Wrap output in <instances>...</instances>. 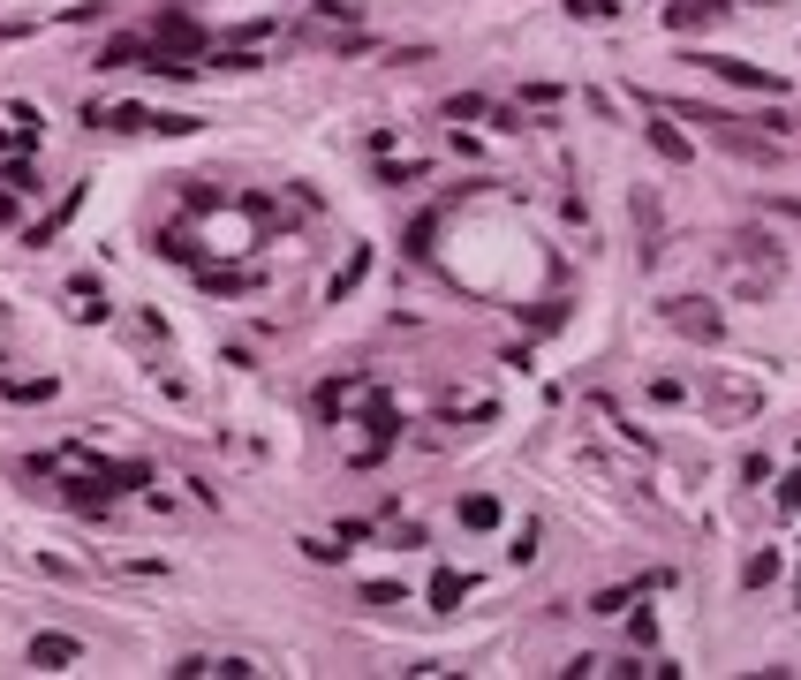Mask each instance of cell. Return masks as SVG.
<instances>
[{"label": "cell", "mask_w": 801, "mask_h": 680, "mask_svg": "<svg viewBox=\"0 0 801 680\" xmlns=\"http://www.w3.org/2000/svg\"><path fill=\"white\" fill-rule=\"evenodd\" d=\"M137 61H152V46H144V38H106V46H99V61H91V68L106 76V68H137Z\"/></svg>", "instance_id": "4"}, {"label": "cell", "mask_w": 801, "mask_h": 680, "mask_svg": "<svg viewBox=\"0 0 801 680\" xmlns=\"http://www.w3.org/2000/svg\"><path fill=\"white\" fill-rule=\"evenodd\" d=\"M726 8H733V0H673V8H665V31H696V23H718Z\"/></svg>", "instance_id": "3"}, {"label": "cell", "mask_w": 801, "mask_h": 680, "mask_svg": "<svg viewBox=\"0 0 801 680\" xmlns=\"http://www.w3.org/2000/svg\"><path fill=\"white\" fill-rule=\"evenodd\" d=\"M461 522H469V529H492V522H499V499H461Z\"/></svg>", "instance_id": "8"}, {"label": "cell", "mask_w": 801, "mask_h": 680, "mask_svg": "<svg viewBox=\"0 0 801 680\" xmlns=\"http://www.w3.org/2000/svg\"><path fill=\"white\" fill-rule=\"evenodd\" d=\"M431 227H439V220H431V212H424V220L409 227V257H424V250H431Z\"/></svg>", "instance_id": "12"}, {"label": "cell", "mask_w": 801, "mask_h": 680, "mask_svg": "<svg viewBox=\"0 0 801 680\" xmlns=\"http://www.w3.org/2000/svg\"><path fill=\"white\" fill-rule=\"evenodd\" d=\"M771 575H779V560H771V552H764V560H749V575H741V582H749V590H764Z\"/></svg>", "instance_id": "11"}, {"label": "cell", "mask_w": 801, "mask_h": 680, "mask_svg": "<svg viewBox=\"0 0 801 680\" xmlns=\"http://www.w3.org/2000/svg\"><path fill=\"white\" fill-rule=\"evenodd\" d=\"M567 16L575 23H605V16H620V0H567Z\"/></svg>", "instance_id": "7"}, {"label": "cell", "mask_w": 801, "mask_h": 680, "mask_svg": "<svg viewBox=\"0 0 801 680\" xmlns=\"http://www.w3.org/2000/svg\"><path fill=\"white\" fill-rule=\"evenodd\" d=\"M703 61H711V76H726V84H741V91H771V99H779V76H764V68H749V61H726V53H703Z\"/></svg>", "instance_id": "1"}, {"label": "cell", "mask_w": 801, "mask_h": 680, "mask_svg": "<svg viewBox=\"0 0 801 680\" xmlns=\"http://www.w3.org/2000/svg\"><path fill=\"white\" fill-rule=\"evenodd\" d=\"M76 658H84L76 635H31V665L38 673H61V665H76Z\"/></svg>", "instance_id": "2"}, {"label": "cell", "mask_w": 801, "mask_h": 680, "mask_svg": "<svg viewBox=\"0 0 801 680\" xmlns=\"http://www.w3.org/2000/svg\"><path fill=\"white\" fill-rule=\"evenodd\" d=\"M643 136H650V144H658L665 159H673V167H681V159H688V136L673 129V121H643Z\"/></svg>", "instance_id": "5"}, {"label": "cell", "mask_w": 801, "mask_h": 680, "mask_svg": "<svg viewBox=\"0 0 801 680\" xmlns=\"http://www.w3.org/2000/svg\"><path fill=\"white\" fill-rule=\"evenodd\" d=\"M8 189H23V197L38 189V167H31V159H8Z\"/></svg>", "instance_id": "10"}, {"label": "cell", "mask_w": 801, "mask_h": 680, "mask_svg": "<svg viewBox=\"0 0 801 680\" xmlns=\"http://www.w3.org/2000/svg\"><path fill=\"white\" fill-rule=\"evenodd\" d=\"M665 318L681 325V333H703V340H718V310H688V303H673Z\"/></svg>", "instance_id": "6"}, {"label": "cell", "mask_w": 801, "mask_h": 680, "mask_svg": "<svg viewBox=\"0 0 801 680\" xmlns=\"http://www.w3.org/2000/svg\"><path fill=\"white\" fill-rule=\"evenodd\" d=\"M205 288L212 295H242V288H257V280H250V272H205Z\"/></svg>", "instance_id": "9"}]
</instances>
